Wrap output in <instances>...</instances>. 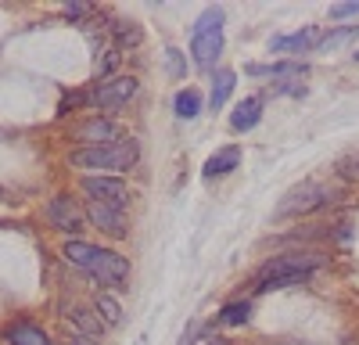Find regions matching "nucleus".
Listing matches in <instances>:
<instances>
[{"label": "nucleus", "instance_id": "1", "mask_svg": "<svg viewBox=\"0 0 359 345\" xmlns=\"http://www.w3.org/2000/svg\"><path fill=\"white\" fill-rule=\"evenodd\" d=\"M62 259L69 266L83 270L90 280H97L101 288H111V292H126L130 284V259L115 248H97L76 238L62 245Z\"/></svg>", "mask_w": 359, "mask_h": 345}, {"label": "nucleus", "instance_id": "2", "mask_svg": "<svg viewBox=\"0 0 359 345\" xmlns=\"http://www.w3.org/2000/svg\"><path fill=\"white\" fill-rule=\"evenodd\" d=\"M327 263L320 252H284V255H273L266 259L255 273V292L266 295V292H284V288H298V284H309L313 273Z\"/></svg>", "mask_w": 359, "mask_h": 345}, {"label": "nucleus", "instance_id": "3", "mask_svg": "<svg viewBox=\"0 0 359 345\" xmlns=\"http://www.w3.org/2000/svg\"><path fill=\"white\" fill-rule=\"evenodd\" d=\"M69 162L76 169L86 172H104V177H123L140 162V140L137 137H123L115 144H104V148H76L69 151Z\"/></svg>", "mask_w": 359, "mask_h": 345}, {"label": "nucleus", "instance_id": "4", "mask_svg": "<svg viewBox=\"0 0 359 345\" xmlns=\"http://www.w3.org/2000/svg\"><path fill=\"white\" fill-rule=\"evenodd\" d=\"M223 8H205L191 29V58L201 72H216V62L223 54Z\"/></svg>", "mask_w": 359, "mask_h": 345}, {"label": "nucleus", "instance_id": "5", "mask_svg": "<svg viewBox=\"0 0 359 345\" xmlns=\"http://www.w3.org/2000/svg\"><path fill=\"white\" fill-rule=\"evenodd\" d=\"M83 194L90 201H97V205L111 209V212H130V201H133V191L123 177H104V172H83V180H79Z\"/></svg>", "mask_w": 359, "mask_h": 345}, {"label": "nucleus", "instance_id": "6", "mask_svg": "<svg viewBox=\"0 0 359 345\" xmlns=\"http://www.w3.org/2000/svg\"><path fill=\"white\" fill-rule=\"evenodd\" d=\"M331 198H334V191L327 187V184L306 180V184L291 187V191L280 198V205L273 209V219H294V216H309V212H316L320 205H327Z\"/></svg>", "mask_w": 359, "mask_h": 345}, {"label": "nucleus", "instance_id": "7", "mask_svg": "<svg viewBox=\"0 0 359 345\" xmlns=\"http://www.w3.org/2000/svg\"><path fill=\"white\" fill-rule=\"evenodd\" d=\"M140 83L133 76H115V79H101V83H90L86 86V97L94 108H123L137 97Z\"/></svg>", "mask_w": 359, "mask_h": 345}, {"label": "nucleus", "instance_id": "8", "mask_svg": "<svg viewBox=\"0 0 359 345\" xmlns=\"http://www.w3.org/2000/svg\"><path fill=\"white\" fill-rule=\"evenodd\" d=\"M47 223L65 234L69 241H76V234L86 226V216H83V201H76L72 194H54L47 201Z\"/></svg>", "mask_w": 359, "mask_h": 345}, {"label": "nucleus", "instance_id": "9", "mask_svg": "<svg viewBox=\"0 0 359 345\" xmlns=\"http://www.w3.org/2000/svg\"><path fill=\"white\" fill-rule=\"evenodd\" d=\"M72 137L83 144V148H104V144L123 140V133H118V123H111L108 115H86V119L72 130Z\"/></svg>", "mask_w": 359, "mask_h": 345}, {"label": "nucleus", "instance_id": "10", "mask_svg": "<svg viewBox=\"0 0 359 345\" xmlns=\"http://www.w3.org/2000/svg\"><path fill=\"white\" fill-rule=\"evenodd\" d=\"M83 216H86V223L90 226H97V230H104L108 238H126L130 234V219L123 216V212H111V209H104V205H97V201H83Z\"/></svg>", "mask_w": 359, "mask_h": 345}, {"label": "nucleus", "instance_id": "11", "mask_svg": "<svg viewBox=\"0 0 359 345\" xmlns=\"http://www.w3.org/2000/svg\"><path fill=\"white\" fill-rule=\"evenodd\" d=\"M323 40V33L316 25H306V29H298V33H287V36H273L269 40V50H277V54H302V50H316Z\"/></svg>", "mask_w": 359, "mask_h": 345}, {"label": "nucleus", "instance_id": "12", "mask_svg": "<svg viewBox=\"0 0 359 345\" xmlns=\"http://www.w3.org/2000/svg\"><path fill=\"white\" fill-rule=\"evenodd\" d=\"M262 108H266V101H262L259 94H252V97H245V101H237L233 111H230V130H237V133L255 130L259 119H262Z\"/></svg>", "mask_w": 359, "mask_h": 345}, {"label": "nucleus", "instance_id": "13", "mask_svg": "<svg viewBox=\"0 0 359 345\" xmlns=\"http://www.w3.org/2000/svg\"><path fill=\"white\" fill-rule=\"evenodd\" d=\"M241 165V148L237 144H226V148H219L216 155H208V162H205V180H219V177H230V172Z\"/></svg>", "mask_w": 359, "mask_h": 345}, {"label": "nucleus", "instance_id": "14", "mask_svg": "<svg viewBox=\"0 0 359 345\" xmlns=\"http://www.w3.org/2000/svg\"><path fill=\"white\" fill-rule=\"evenodd\" d=\"M4 341L8 345H54V338L40 327V324H29V320H15L4 327Z\"/></svg>", "mask_w": 359, "mask_h": 345}, {"label": "nucleus", "instance_id": "15", "mask_svg": "<svg viewBox=\"0 0 359 345\" xmlns=\"http://www.w3.org/2000/svg\"><path fill=\"white\" fill-rule=\"evenodd\" d=\"M69 320H72V327H76L83 338H94V341H101L104 331H108L104 320L94 313V306H90V309H86V306H72V309H69Z\"/></svg>", "mask_w": 359, "mask_h": 345}, {"label": "nucleus", "instance_id": "16", "mask_svg": "<svg viewBox=\"0 0 359 345\" xmlns=\"http://www.w3.org/2000/svg\"><path fill=\"white\" fill-rule=\"evenodd\" d=\"M108 36H111V47L115 50H130V47H140L144 43V33L137 22H123V18H108Z\"/></svg>", "mask_w": 359, "mask_h": 345}, {"label": "nucleus", "instance_id": "17", "mask_svg": "<svg viewBox=\"0 0 359 345\" xmlns=\"http://www.w3.org/2000/svg\"><path fill=\"white\" fill-rule=\"evenodd\" d=\"M201 108H205V97H201L198 86H184V90H176V97H172L176 119L191 123V119H198V115H201Z\"/></svg>", "mask_w": 359, "mask_h": 345}, {"label": "nucleus", "instance_id": "18", "mask_svg": "<svg viewBox=\"0 0 359 345\" xmlns=\"http://www.w3.org/2000/svg\"><path fill=\"white\" fill-rule=\"evenodd\" d=\"M233 86H237V72L233 69H216L212 72V86H208V104H212V111H219L230 101Z\"/></svg>", "mask_w": 359, "mask_h": 345}, {"label": "nucleus", "instance_id": "19", "mask_svg": "<svg viewBox=\"0 0 359 345\" xmlns=\"http://www.w3.org/2000/svg\"><path fill=\"white\" fill-rule=\"evenodd\" d=\"M248 320H252V302L248 299H233V302L219 306V313H216V324H223V327H245Z\"/></svg>", "mask_w": 359, "mask_h": 345}, {"label": "nucleus", "instance_id": "20", "mask_svg": "<svg viewBox=\"0 0 359 345\" xmlns=\"http://www.w3.org/2000/svg\"><path fill=\"white\" fill-rule=\"evenodd\" d=\"M94 313L104 320V327H118V324H123V306H118V299H115L111 292H97Z\"/></svg>", "mask_w": 359, "mask_h": 345}, {"label": "nucleus", "instance_id": "21", "mask_svg": "<svg viewBox=\"0 0 359 345\" xmlns=\"http://www.w3.org/2000/svg\"><path fill=\"white\" fill-rule=\"evenodd\" d=\"M118 62H123V50H115V47L97 50V83H101V79H115Z\"/></svg>", "mask_w": 359, "mask_h": 345}, {"label": "nucleus", "instance_id": "22", "mask_svg": "<svg viewBox=\"0 0 359 345\" xmlns=\"http://www.w3.org/2000/svg\"><path fill=\"white\" fill-rule=\"evenodd\" d=\"M355 36H359V25L331 29V33H323V40H320V50H334V47H341V43H348V40H355Z\"/></svg>", "mask_w": 359, "mask_h": 345}, {"label": "nucleus", "instance_id": "23", "mask_svg": "<svg viewBox=\"0 0 359 345\" xmlns=\"http://www.w3.org/2000/svg\"><path fill=\"white\" fill-rule=\"evenodd\" d=\"M277 97H306V86H302V79H277L273 86H269Z\"/></svg>", "mask_w": 359, "mask_h": 345}, {"label": "nucleus", "instance_id": "24", "mask_svg": "<svg viewBox=\"0 0 359 345\" xmlns=\"http://www.w3.org/2000/svg\"><path fill=\"white\" fill-rule=\"evenodd\" d=\"M165 69H169L172 76H184V72H187V58L180 54L176 47H169V50H165Z\"/></svg>", "mask_w": 359, "mask_h": 345}, {"label": "nucleus", "instance_id": "25", "mask_svg": "<svg viewBox=\"0 0 359 345\" xmlns=\"http://www.w3.org/2000/svg\"><path fill=\"white\" fill-rule=\"evenodd\" d=\"M83 104H90V97H86V90H76V94H65V97H62V104H57V115H69V108H83Z\"/></svg>", "mask_w": 359, "mask_h": 345}, {"label": "nucleus", "instance_id": "26", "mask_svg": "<svg viewBox=\"0 0 359 345\" xmlns=\"http://www.w3.org/2000/svg\"><path fill=\"white\" fill-rule=\"evenodd\" d=\"M359 15V0H348V4H334L331 8V18H352Z\"/></svg>", "mask_w": 359, "mask_h": 345}, {"label": "nucleus", "instance_id": "27", "mask_svg": "<svg viewBox=\"0 0 359 345\" xmlns=\"http://www.w3.org/2000/svg\"><path fill=\"white\" fill-rule=\"evenodd\" d=\"M184 345H226V341H223L219 334H212V331H201V327H198V338H194V341H184Z\"/></svg>", "mask_w": 359, "mask_h": 345}, {"label": "nucleus", "instance_id": "28", "mask_svg": "<svg viewBox=\"0 0 359 345\" xmlns=\"http://www.w3.org/2000/svg\"><path fill=\"white\" fill-rule=\"evenodd\" d=\"M338 172H341L345 180H359V158H348V162H341V165H338Z\"/></svg>", "mask_w": 359, "mask_h": 345}, {"label": "nucleus", "instance_id": "29", "mask_svg": "<svg viewBox=\"0 0 359 345\" xmlns=\"http://www.w3.org/2000/svg\"><path fill=\"white\" fill-rule=\"evenodd\" d=\"M65 15L69 18H83V15H90V8L86 4H65Z\"/></svg>", "mask_w": 359, "mask_h": 345}, {"label": "nucleus", "instance_id": "30", "mask_svg": "<svg viewBox=\"0 0 359 345\" xmlns=\"http://www.w3.org/2000/svg\"><path fill=\"white\" fill-rule=\"evenodd\" d=\"M62 345H97L94 338H83V334H72V338H65Z\"/></svg>", "mask_w": 359, "mask_h": 345}, {"label": "nucleus", "instance_id": "31", "mask_svg": "<svg viewBox=\"0 0 359 345\" xmlns=\"http://www.w3.org/2000/svg\"><path fill=\"white\" fill-rule=\"evenodd\" d=\"M355 62H359V50H355Z\"/></svg>", "mask_w": 359, "mask_h": 345}]
</instances>
